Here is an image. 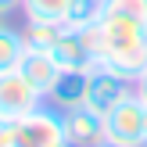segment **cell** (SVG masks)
<instances>
[{
    "instance_id": "obj_10",
    "label": "cell",
    "mask_w": 147,
    "mask_h": 147,
    "mask_svg": "<svg viewBox=\"0 0 147 147\" xmlns=\"http://www.w3.org/2000/svg\"><path fill=\"white\" fill-rule=\"evenodd\" d=\"M25 36L18 32V29L11 25H0V76L4 72H14L22 65V57H25Z\"/></svg>"
},
{
    "instance_id": "obj_7",
    "label": "cell",
    "mask_w": 147,
    "mask_h": 147,
    "mask_svg": "<svg viewBox=\"0 0 147 147\" xmlns=\"http://www.w3.org/2000/svg\"><path fill=\"white\" fill-rule=\"evenodd\" d=\"M50 57L61 65V72H68V68H76V72L79 68H93V50L86 43V32H79V29H61L57 43L50 47Z\"/></svg>"
},
{
    "instance_id": "obj_16",
    "label": "cell",
    "mask_w": 147,
    "mask_h": 147,
    "mask_svg": "<svg viewBox=\"0 0 147 147\" xmlns=\"http://www.w3.org/2000/svg\"><path fill=\"white\" fill-rule=\"evenodd\" d=\"M18 4H22V0H0V11H14Z\"/></svg>"
},
{
    "instance_id": "obj_15",
    "label": "cell",
    "mask_w": 147,
    "mask_h": 147,
    "mask_svg": "<svg viewBox=\"0 0 147 147\" xmlns=\"http://www.w3.org/2000/svg\"><path fill=\"white\" fill-rule=\"evenodd\" d=\"M133 93H136V97H140L144 104H147V68L140 72V76H136V83H133Z\"/></svg>"
},
{
    "instance_id": "obj_2",
    "label": "cell",
    "mask_w": 147,
    "mask_h": 147,
    "mask_svg": "<svg viewBox=\"0 0 147 147\" xmlns=\"http://www.w3.org/2000/svg\"><path fill=\"white\" fill-rule=\"evenodd\" d=\"M7 147H72L65 133V115L57 108H36L7 126Z\"/></svg>"
},
{
    "instance_id": "obj_1",
    "label": "cell",
    "mask_w": 147,
    "mask_h": 147,
    "mask_svg": "<svg viewBox=\"0 0 147 147\" xmlns=\"http://www.w3.org/2000/svg\"><path fill=\"white\" fill-rule=\"evenodd\" d=\"M86 43L93 50V65H111L122 76L136 83V76L147 68V32L140 18H129L119 11H104L97 25L83 29Z\"/></svg>"
},
{
    "instance_id": "obj_18",
    "label": "cell",
    "mask_w": 147,
    "mask_h": 147,
    "mask_svg": "<svg viewBox=\"0 0 147 147\" xmlns=\"http://www.w3.org/2000/svg\"><path fill=\"white\" fill-rule=\"evenodd\" d=\"M4 18H7V11H0V25H7V22H4Z\"/></svg>"
},
{
    "instance_id": "obj_8",
    "label": "cell",
    "mask_w": 147,
    "mask_h": 147,
    "mask_svg": "<svg viewBox=\"0 0 147 147\" xmlns=\"http://www.w3.org/2000/svg\"><path fill=\"white\" fill-rule=\"evenodd\" d=\"M86 79H90V68H68V72H61L57 76V83L50 86V93H47V100L57 108V111H68V108H79V104H86Z\"/></svg>"
},
{
    "instance_id": "obj_3",
    "label": "cell",
    "mask_w": 147,
    "mask_h": 147,
    "mask_svg": "<svg viewBox=\"0 0 147 147\" xmlns=\"http://www.w3.org/2000/svg\"><path fill=\"white\" fill-rule=\"evenodd\" d=\"M104 119H108L104 144H111V147H147V133H144L147 104L136 97V93H129L122 104H115Z\"/></svg>"
},
{
    "instance_id": "obj_5",
    "label": "cell",
    "mask_w": 147,
    "mask_h": 147,
    "mask_svg": "<svg viewBox=\"0 0 147 147\" xmlns=\"http://www.w3.org/2000/svg\"><path fill=\"white\" fill-rule=\"evenodd\" d=\"M43 100H47V97H43V93L36 90L18 68L0 76V122H18V119H25L29 111H36V108L43 104Z\"/></svg>"
},
{
    "instance_id": "obj_17",
    "label": "cell",
    "mask_w": 147,
    "mask_h": 147,
    "mask_svg": "<svg viewBox=\"0 0 147 147\" xmlns=\"http://www.w3.org/2000/svg\"><path fill=\"white\" fill-rule=\"evenodd\" d=\"M7 126L11 122H0V147H7Z\"/></svg>"
},
{
    "instance_id": "obj_12",
    "label": "cell",
    "mask_w": 147,
    "mask_h": 147,
    "mask_svg": "<svg viewBox=\"0 0 147 147\" xmlns=\"http://www.w3.org/2000/svg\"><path fill=\"white\" fill-rule=\"evenodd\" d=\"M61 22H25V29H22V36H25V47L29 50H50L57 43V36H61Z\"/></svg>"
},
{
    "instance_id": "obj_9",
    "label": "cell",
    "mask_w": 147,
    "mask_h": 147,
    "mask_svg": "<svg viewBox=\"0 0 147 147\" xmlns=\"http://www.w3.org/2000/svg\"><path fill=\"white\" fill-rule=\"evenodd\" d=\"M18 72H22V76H25L40 93H43V97H47L50 86H54L57 76H61V65L50 57V50H25V57H22Z\"/></svg>"
},
{
    "instance_id": "obj_14",
    "label": "cell",
    "mask_w": 147,
    "mask_h": 147,
    "mask_svg": "<svg viewBox=\"0 0 147 147\" xmlns=\"http://www.w3.org/2000/svg\"><path fill=\"white\" fill-rule=\"evenodd\" d=\"M104 11H119V14L147 22V0H104Z\"/></svg>"
},
{
    "instance_id": "obj_13",
    "label": "cell",
    "mask_w": 147,
    "mask_h": 147,
    "mask_svg": "<svg viewBox=\"0 0 147 147\" xmlns=\"http://www.w3.org/2000/svg\"><path fill=\"white\" fill-rule=\"evenodd\" d=\"M22 11L29 22H65L68 0H22Z\"/></svg>"
},
{
    "instance_id": "obj_4",
    "label": "cell",
    "mask_w": 147,
    "mask_h": 147,
    "mask_svg": "<svg viewBox=\"0 0 147 147\" xmlns=\"http://www.w3.org/2000/svg\"><path fill=\"white\" fill-rule=\"evenodd\" d=\"M129 93H133V79L122 76L119 68H111V65H93L90 68V79H86V104H90L93 111L108 115L115 104H122Z\"/></svg>"
},
{
    "instance_id": "obj_6",
    "label": "cell",
    "mask_w": 147,
    "mask_h": 147,
    "mask_svg": "<svg viewBox=\"0 0 147 147\" xmlns=\"http://www.w3.org/2000/svg\"><path fill=\"white\" fill-rule=\"evenodd\" d=\"M65 115V133H68V144L72 147H100L108 136V119L100 111H93L90 104H79V108H68Z\"/></svg>"
},
{
    "instance_id": "obj_19",
    "label": "cell",
    "mask_w": 147,
    "mask_h": 147,
    "mask_svg": "<svg viewBox=\"0 0 147 147\" xmlns=\"http://www.w3.org/2000/svg\"><path fill=\"white\" fill-rule=\"evenodd\" d=\"M144 32H147V22H144Z\"/></svg>"
},
{
    "instance_id": "obj_20",
    "label": "cell",
    "mask_w": 147,
    "mask_h": 147,
    "mask_svg": "<svg viewBox=\"0 0 147 147\" xmlns=\"http://www.w3.org/2000/svg\"><path fill=\"white\" fill-rule=\"evenodd\" d=\"M100 147H111V144H100Z\"/></svg>"
},
{
    "instance_id": "obj_11",
    "label": "cell",
    "mask_w": 147,
    "mask_h": 147,
    "mask_svg": "<svg viewBox=\"0 0 147 147\" xmlns=\"http://www.w3.org/2000/svg\"><path fill=\"white\" fill-rule=\"evenodd\" d=\"M100 14H104V0H68V11H65V29H90L100 22Z\"/></svg>"
}]
</instances>
